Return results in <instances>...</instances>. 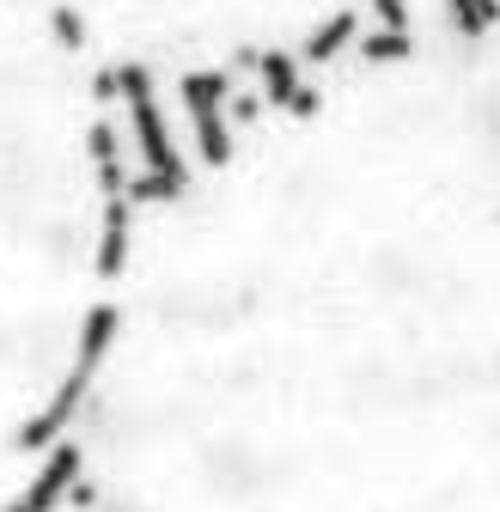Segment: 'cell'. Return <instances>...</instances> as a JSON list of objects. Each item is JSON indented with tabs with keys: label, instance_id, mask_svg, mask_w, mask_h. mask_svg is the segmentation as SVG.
<instances>
[{
	"label": "cell",
	"instance_id": "cell-1",
	"mask_svg": "<svg viewBox=\"0 0 500 512\" xmlns=\"http://www.w3.org/2000/svg\"><path fill=\"white\" fill-rule=\"evenodd\" d=\"M80 512H500V13L342 55L135 214Z\"/></svg>",
	"mask_w": 500,
	"mask_h": 512
},
{
	"label": "cell",
	"instance_id": "cell-2",
	"mask_svg": "<svg viewBox=\"0 0 500 512\" xmlns=\"http://www.w3.org/2000/svg\"><path fill=\"white\" fill-rule=\"evenodd\" d=\"M110 269L92 49L55 0H0V494L80 397Z\"/></svg>",
	"mask_w": 500,
	"mask_h": 512
},
{
	"label": "cell",
	"instance_id": "cell-3",
	"mask_svg": "<svg viewBox=\"0 0 500 512\" xmlns=\"http://www.w3.org/2000/svg\"><path fill=\"white\" fill-rule=\"evenodd\" d=\"M92 61L171 80L311 55L330 37L415 0H55Z\"/></svg>",
	"mask_w": 500,
	"mask_h": 512
}]
</instances>
